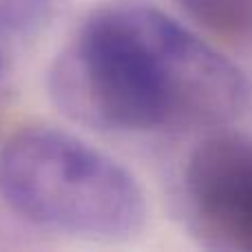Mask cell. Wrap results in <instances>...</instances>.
Segmentation results:
<instances>
[{"label":"cell","instance_id":"obj_1","mask_svg":"<svg viewBox=\"0 0 252 252\" xmlns=\"http://www.w3.org/2000/svg\"><path fill=\"white\" fill-rule=\"evenodd\" d=\"M71 120L109 133L219 128L246 109L239 66L148 0H104L49 66Z\"/></svg>","mask_w":252,"mask_h":252},{"label":"cell","instance_id":"obj_2","mask_svg":"<svg viewBox=\"0 0 252 252\" xmlns=\"http://www.w3.org/2000/svg\"><path fill=\"white\" fill-rule=\"evenodd\" d=\"M0 197L25 221L84 239H128L146 221L137 177L56 126H27L0 146Z\"/></svg>","mask_w":252,"mask_h":252},{"label":"cell","instance_id":"obj_3","mask_svg":"<svg viewBox=\"0 0 252 252\" xmlns=\"http://www.w3.org/2000/svg\"><path fill=\"white\" fill-rule=\"evenodd\" d=\"M188 228L210 250L252 252V137L232 130L206 137L184 168Z\"/></svg>","mask_w":252,"mask_h":252},{"label":"cell","instance_id":"obj_4","mask_svg":"<svg viewBox=\"0 0 252 252\" xmlns=\"http://www.w3.org/2000/svg\"><path fill=\"white\" fill-rule=\"evenodd\" d=\"M210 35L235 49H252V0H175Z\"/></svg>","mask_w":252,"mask_h":252},{"label":"cell","instance_id":"obj_5","mask_svg":"<svg viewBox=\"0 0 252 252\" xmlns=\"http://www.w3.org/2000/svg\"><path fill=\"white\" fill-rule=\"evenodd\" d=\"M53 18V0H0V33L31 38Z\"/></svg>","mask_w":252,"mask_h":252}]
</instances>
